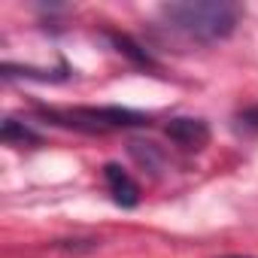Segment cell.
Segmentation results:
<instances>
[{"mask_svg":"<svg viewBox=\"0 0 258 258\" xmlns=\"http://www.w3.org/2000/svg\"><path fill=\"white\" fill-rule=\"evenodd\" d=\"M161 16L170 22L173 31L201 43L225 40L237 28V7L219 4V0H210V4H170L161 10Z\"/></svg>","mask_w":258,"mask_h":258,"instance_id":"obj_1","label":"cell"},{"mask_svg":"<svg viewBox=\"0 0 258 258\" xmlns=\"http://www.w3.org/2000/svg\"><path fill=\"white\" fill-rule=\"evenodd\" d=\"M64 118L76 127H85V131H115V127H137L149 121L146 115L121 106H79L64 112Z\"/></svg>","mask_w":258,"mask_h":258,"instance_id":"obj_2","label":"cell"},{"mask_svg":"<svg viewBox=\"0 0 258 258\" xmlns=\"http://www.w3.org/2000/svg\"><path fill=\"white\" fill-rule=\"evenodd\" d=\"M164 134H167L176 146H182V149H188V152L204 149V146L210 143V127H207V121H201V118H173V121L164 127Z\"/></svg>","mask_w":258,"mask_h":258,"instance_id":"obj_3","label":"cell"},{"mask_svg":"<svg viewBox=\"0 0 258 258\" xmlns=\"http://www.w3.org/2000/svg\"><path fill=\"white\" fill-rule=\"evenodd\" d=\"M103 179H106V188H109V195H112V201L118 207H134L140 201L137 182L127 176V170H121L118 164H106L103 167Z\"/></svg>","mask_w":258,"mask_h":258,"instance_id":"obj_4","label":"cell"},{"mask_svg":"<svg viewBox=\"0 0 258 258\" xmlns=\"http://www.w3.org/2000/svg\"><path fill=\"white\" fill-rule=\"evenodd\" d=\"M4 140L7 143H37V134L31 131V127L19 124L16 118H7L4 121Z\"/></svg>","mask_w":258,"mask_h":258,"instance_id":"obj_5","label":"cell"},{"mask_svg":"<svg viewBox=\"0 0 258 258\" xmlns=\"http://www.w3.org/2000/svg\"><path fill=\"white\" fill-rule=\"evenodd\" d=\"M115 40V46H118V52H124V55H131L137 64H149V55L146 52H140V46H134L127 37H112Z\"/></svg>","mask_w":258,"mask_h":258,"instance_id":"obj_6","label":"cell"},{"mask_svg":"<svg viewBox=\"0 0 258 258\" xmlns=\"http://www.w3.org/2000/svg\"><path fill=\"white\" fill-rule=\"evenodd\" d=\"M240 121H246L249 127H258V109H249V112H243V115H240Z\"/></svg>","mask_w":258,"mask_h":258,"instance_id":"obj_7","label":"cell"}]
</instances>
